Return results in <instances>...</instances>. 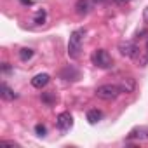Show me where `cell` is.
Listing matches in <instances>:
<instances>
[{
    "label": "cell",
    "mask_w": 148,
    "mask_h": 148,
    "mask_svg": "<svg viewBox=\"0 0 148 148\" xmlns=\"http://www.w3.org/2000/svg\"><path fill=\"white\" fill-rule=\"evenodd\" d=\"M84 35H86V30H75L71 35H70V40H68V56L71 59H79L80 56V51H82V40H84Z\"/></svg>",
    "instance_id": "obj_1"
},
{
    "label": "cell",
    "mask_w": 148,
    "mask_h": 148,
    "mask_svg": "<svg viewBox=\"0 0 148 148\" xmlns=\"http://www.w3.org/2000/svg\"><path fill=\"white\" fill-rule=\"evenodd\" d=\"M119 94H120V87L115 84H103L96 89V96L105 101H113V99H117Z\"/></svg>",
    "instance_id": "obj_2"
},
{
    "label": "cell",
    "mask_w": 148,
    "mask_h": 148,
    "mask_svg": "<svg viewBox=\"0 0 148 148\" xmlns=\"http://www.w3.org/2000/svg\"><path fill=\"white\" fill-rule=\"evenodd\" d=\"M92 64H96L98 68L108 70V68L113 66V59H112V56H110L108 51L98 49V51H94V54H92Z\"/></svg>",
    "instance_id": "obj_3"
},
{
    "label": "cell",
    "mask_w": 148,
    "mask_h": 148,
    "mask_svg": "<svg viewBox=\"0 0 148 148\" xmlns=\"http://www.w3.org/2000/svg\"><path fill=\"white\" fill-rule=\"evenodd\" d=\"M138 47H136V44L134 42H131V40H125V42H120L119 44V52L122 54V56H125V58H136L138 56Z\"/></svg>",
    "instance_id": "obj_4"
},
{
    "label": "cell",
    "mask_w": 148,
    "mask_h": 148,
    "mask_svg": "<svg viewBox=\"0 0 148 148\" xmlns=\"http://www.w3.org/2000/svg\"><path fill=\"white\" fill-rule=\"evenodd\" d=\"M56 124H58L59 131L66 132V131H70V129H71V125H73V119H71V115H70L68 112H63V113H59V115H58Z\"/></svg>",
    "instance_id": "obj_5"
},
{
    "label": "cell",
    "mask_w": 148,
    "mask_h": 148,
    "mask_svg": "<svg viewBox=\"0 0 148 148\" xmlns=\"http://www.w3.org/2000/svg\"><path fill=\"white\" fill-rule=\"evenodd\" d=\"M119 87H120V92L131 94L136 89V79L134 77H125V79H122V82L119 84Z\"/></svg>",
    "instance_id": "obj_6"
},
{
    "label": "cell",
    "mask_w": 148,
    "mask_h": 148,
    "mask_svg": "<svg viewBox=\"0 0 148 148\" xmlns=\"http://www.w3.org/2000/svg\"><path fill=\"white\" fill-rule=\"evenodd\" d=\"M49 80H51V77L47 75V73H38V75H35L32 79V86L35 89H42V87H45L49 84Z\"/></svg>",
    "instance_id": "obj_7"
},
{
    "label": "cell",
    "mask_w": 148,
    "mask_h": 148,
    "mask_svg": "<svg viewBox=\"0 0 148 148\" xmlns=\"http://www.w3.org/2000/svg\"><path fill=\"white\" fill-rule=\"evenodd\" d=\"M129 139H148V127H136L129 132Z\"/></svg>",
    "instance_id": "obj_8"
},
{
    "label": "cell",
    "mask_w": 148,
    "mask_h": 148,
    "mask_svg": "<svg viewBox=\"0 0 148 148\" xmlns=\"http://www.w3.org/2000/svg\"><path fill=\"white\" fill-rule=\"evenodd\" d=\"M0 94H2V98L7 99V101H12V99L18 98V94H14V91L7 84H2V87H0Z\"/></svg>",
    "instance_id": "obj_9"
},
{
    "label": "cell",
    "mask_w": 148,
    "mask_h": 148,
    "mask_svg": "<svg viewBox=\"0 0 148 148\" xmlns=\"http://www.w3.org/2000/svg\"><path fill=\"white\" fill-rule=\"evenodd\" d=\"M75 12L79 16H84L89 12V0H79V2L75 4Z\"/></svg>",
    "instance_id": "obj_10"
},
{
    "label": "cell",
    "mask_w": 148,
    "mask_h": 148,
    "mask_svg": "<svg viewBox=\"0 0 148 148\" xmlns=\"http://www.w3.org/2000/svg\"><path fill=\"white\" fill-rule=\"evenodd\" d=\"M101 117H103V113H101L98 108H91V110L87 112V120H89V124H96Z\"/></svg>",
    "instance_id": "obj_11"
},
{
    "label": "cell",
    "mask_w": 148,
    "mask_h": 148,
    "mask_svg": "<svg viewBox=\"0 0 148 148\" xmlns=\"http://www.w3.org/2000/svg\"><path fill=\"white\" fill-rule=\"evenodd\" d=\"M19 58H21V61H28V59H32V58H33V49H30V47H23V49L19 51Z\"/></svg>",
    "instance_id": "obj_12"
},
{
    "label": "cell",
    "mask_w": 148,
    "mask_h": 148,
    "mask_svg": "<svg viewBox=\"0 0 148 148\" xmlns=\"http://www.w3.org/2000/svg\"><path fill=\"white\" fill-rule=\"evenodd\" d=\"M42 101L47 103V105H52V103L56 101V98H54L52 92H42Z\"/></svg>",
    "instance_id": "obj_13"
},
{
    "label": "cell",
    "mask_w": 148,
    "mask_h": 148,
    "mask_svg": "<svg viewBox=\"0 0 148 148\" xmlns=\"http://www.w3.org/2000/svg\"><path fill=\"white\" fill-rule=\"evenodd\" d=\"M35 25H42L44 21H45V11H38L37 14H35Z\"/></svg>",
    "instance_id": "obj_14"
},
{
    "label": "cell",
    "mask_w": 148,
    "mask_h": 148,
    "mask_svg": "<svg viewBox=\"0 0 148 148\" xmlns=\"http://www.w3.org/2000/svg\"><path fill=\"white\" fill-rule=\"evenodd\" d=\"M35 132H37V136H45L47 129H45L44 124H37V125H35Z\"/></svg>",
    "instance_id": "obj_15"
},
{
    "label": "cell",
    "mask_w": 148,
    "mask_h": 148,
    "mask_svg": "<svg viewBox=\"0 0 148 148\" xmlns=\"http://www.w3.org/2000/svg\"><path fill=\"white\" fill-rule=\"evenodd\" d=\"M143 19H145V23L148 25V7L145 9V12H143Z\"/></svg>",
    "instance_id": "obj_16"
},
{
    "label": "cell",
    "mask_w": 148,
    "mask_h": 148,
    "mask_svg": "<svg viewBox=\"0 0 148 148\" xmlns=\"http://www.w3.org/2000/svg\"><path fill=\"white\" fill-rule=\"evenodd\" d=\"M115 2L119 4V5H125V4H129L131 0H115Z\"/></svg>",
    "instance_id": "obj_17"
},
{
    "label": "cell",
    "mask_w": 148,
    "mask_h": 148,
    "mask_svg": "<svg viewBox=\"0 0 148 148\" xmlns=\"http://www.w3.org/2000/svg\"><path fill=\"white\" fill-rule=\"evenodd\" d=\"M2 145H9V146H16V143H14V141H5V139L2 141Z\"/></svg>",
    "instance_id": "obj_18"
},
{
    "label": "cell",
    "mask_w": 148,
    "mask_h": 148,
    "mask_svg": "<svg viewBox=\"0 0 148 148\" xmlns=\"http://www.w3.org/2000/svg\"><path fill=\"white\" fill-rule=\"evenodd\" d=\"M21 2H23L25 5H32V4H33V2H32V0H21Z\"/></svg>",
    "instance_id": "obj_19"
},
{
    "label": "cell",
    "mask_w": 148,
    "mask_h": 148,
    "mask_svg": "<svg viewBox=\"0 0 148 148\" xmlns=\"http://www.w3.org/2000/svg\"><path fill=\"white\" fill-rule=\"evenodd\" d=\"M4 71H9V63H4Z\"/></svg>",
    "instance_id": "obj_20"
},
{
    "label": "cell",
    "mask_w": 148,
    "mask_h": 148,
    "mask_svg": "<svg viewBox=\"0 0 148 148\" xmlns=\"http://www.w3.org/2000/svg\"><path fill=\"white\" fill-rule=\"evenodd\" d=\"M96 2H106V0H96Z\"/></svg>",
    "instance_id": "obj_21"
},
{
    "label": "cell",
    "mask_w": 148,
    "mask_h": 148,
    "mask_svg": "<svg viewBox=\"0 0 148 148\" xmlns=\"http://www.w3.org/2000/svg\"><path fill=\"white\" fill-rule=\"evenodd\" d=\"M146 51H148V40H146Z\"/></svg>",
    "instance_id": "obj_22"
}]
</instances>
